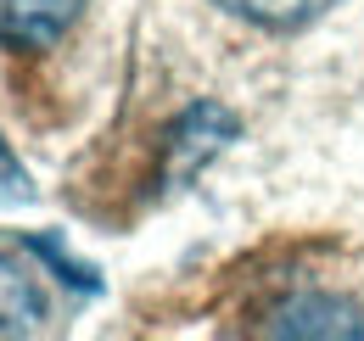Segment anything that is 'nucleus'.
Here are the masks:
<instances>
[{
    "mask_svg": "<svg viewBox=\"0 0 364 341\" xmlns=\"http://www.w3.org/2000/svg\"><path fill=\"white\" fill-rule=\"evenodd\" d=\"M213 6H225L230 17L264 23V28H303V23L325 17L336 0H213Z\"/></svg>",
    "mask_w": 364,
    "mask_h": 341,
    "instance_id": "nucleus-4",
    "label": "nucleus"
},
{
    "mask_svg": "<svg viewBox=\"0 0 364 341\" xmlns=\"http://www.w3.org/2000/svg\"><path fill=\"white\" fill-rule=\"evenodd\" d=\"M28 190V173H23V163L11 157V146L0 140V202H17Z\"/></svg>",
    "mask_w": 364,
    "mask_h": 341,
    "instance_id": "nucleus-5",
    "label": "nucleus"
},
{
    "mask_svg": "<svg viewBox=\"0 0 364 341\" xmlns=\"http://www.w3.org/2000/svg\"><path fill=\"white\" fill-rule=\"evenodd\" d=\"M50 319L46 280L28 257L0 252V336H40Z\"/></svg>",
    "mask_w": 364,
    "mask_h": 341,
    "instance_id": "nucleus-2",
    "label": "nucleus"
},
{
    "mask_svg": "<svg viewBox=\"0 0 364 341\" xmlns=\"http://www.w3.org/2000/svg\"><path fill=\"white\" fill-rule=\"evenodd\" d=\"M85 0H0V45L6 50H46L56 45Z\"/></svg>",
    "mask_w": 364,
    "mask_h": 341,
    "instance_id": "nucleus-3",
    "label": "nucleus"
},
{
    "mask_svg": "<svg viewBox=\"0 0 364 341\" xmlns=\"http://www.w3.org/2000/svg\"><path fill=\"white\" fill-rule=\"evenodd\" d=\"M264 336H319V341H359L364 336V319L353 302L342 297H325V291H303V297L280 302L274 319L264 325Z\"/></svg>",
    "mask_w": 364,
    "mask_h": 341,
    "instance_id": "nucleus-1",
    "label": "nucleus"
}]
</instances>
